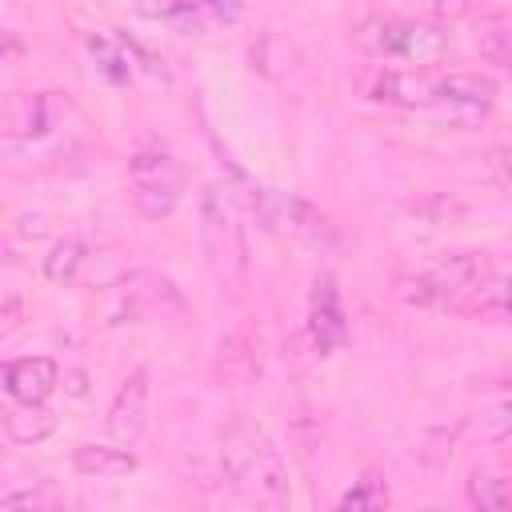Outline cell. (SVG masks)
Returning a JSON list of instances; mask_svg holds the SVG:
<instances>
[{"instance_id": "cell-1", "label": "cell", "mask_w": 512, "mask_h": 512, "mask_svg": "<svg viewBox=\"0 0 512 512\" xmlns=\"http://www.w3.org/2000/svg\"><path fill=\"white\" fill-rule=\"evenodd\" d=\"M220 468H224V480L244 496H256L268 504L288 500L284 456H280L276 440L268 436V428L244 412H236L220 428Z\"/></svg>"}, {"instance_id": "cell-2", "label": "cell", "mask_w": 512, "mask_h": 512, "mask_svg": "<svg viewBox=\"0 0 512 512\" xmlns=\"http://www.w3.org/2000/svg\"><path fill=\"white\" fill-rule=\"evenodd\" d=\"M200 248L220 292L240 296L248 280V244H244L240 208L224 184H208L200 196Z\"/></svg>"}, {"instance_id": "cell-3", "label": "cell", "mask_w": 512, "mask_h": 512, "mask_svg": "<svg viewBox=\"0 0 512 512\" xmlns=\"http://www.w3.org/2000/svg\"><path fill=\"white\" fill-rule=\"evenodd\" d=\"M356 48L376 60L432 64L452 48V32L448 24L424 16H368L356 28Z\"/></svg>"}, {"instance_id": "cell-4", "label": "cell", "mask_w": 512, "mask_h": 512, "mask_svg": "<svg viewBox=\"0 0 512 512\" xmlns=\"http://www.w3.org/2000/svg\"><path fill=\"white\" fill-rule=\"evenodd\" d=\"M496 272L492 260L484 252H452L444 260H436L432 268L416 272V276H400V300L416 304V308H452L464 312V304L472 300V292L480 288V280Z\"/></svg>"}, {"instance_id": "cell-5", "label": "cell", "mask_w": 512, "mask_h": 512, "mask_svg": "<svg viewBox=\"0 0 512 512\" xmlns=\"http://www.w3.org/2000/svg\"><path fill=\"white\" fill-rule=\"evenodd\" d=\"M128 184H132V204L144 220H168L184 196V164L168 148L144 144L128 160Z\"/></svg>"}, {"instance_id": "cell-6", "label": "cell", "mask_w": 512, "mask_h": 512, "mask_svg": "<svg viewBox=\"0 0 512 512\" xmlns=\"http://www.w3.org/2000/svg\"><path fill=\"white\" fill-rule=\"evenodd\" d=\"M240 200L276 236H292V240H308V244H332L336 240V228L328 224V216L316 204H308L304 196L264 188V184H244Z\"/></svg>"}, {"instance_id": "cell-7", "label": "cell", "mask_w": 512, "mask_h": 512, "mask_svg": "<svg viewBox=\"0 0 512 512\" xmlns=\"http://www.w3.org/2000/svg\"><path fill=\"white\" fill-rule=\"evenodd\" d=\"M184 292L156 268H132L108 288V320H140V316H180Z\"/></svg>"}, {"instance_id": "cell-8", "label": "cell", "mask_w": 512, "mask_h": 512, "mask_svg": "<svg viewBox=\"0 0 512 512\" xmlns=\"http://www.w3.org/2000/svg\"><path fill=\"white\" fill-rule=\"evenodd\" d=\"M432 108L448 124H480L496 108V80L480 72H448L436 76V96Z\"/></svg>"}, {"instance_id": "cell-9", "label": "cell", "mask_w": 512, "mask_h": 512, "mask_svg": "<svg viewBox=\"0 0 512 512\" xmlns=\"http://www.w3.org/2000/svg\"><path fill=\"white\" fill-rule=\"evenodd\" d=\"M360 92L376 104H392V108H432L436 96V76L420 72V68H368L360 76Z\"/></svg>"}, {"instance_id": "cell-10", "label": "cell", "mask_w": 512, "mask_h": 512, "mask_svg": "<svg viewBox=\"0 0 512 512\" xmlns=\"http://www.w3.org/2000/svg\"><path fill=\"white\" fill-rule=\"evenodd\" d=\"M148 380H152V372L144 364H136L124 376V384L116 388V396L108 404V416H104V428L116 444H136L140 440V432L148 424Z\"/></svg>"}, {"instance_id": "cell-11", "label": "cell", "mask_w": 512, "mask_h": 512, "mask_svg": "<svg viewBox=\"0 0 512 512\" xmlns=\"http://www.w3.org/2000/svg\"><path fill=\"white\" fill-rule=\"evenodd\" d=\"M308 336H312V348L320 356H328V352L348 344V316H344V300H340V288H336L332 276H316V284H312Z\"/></svg>"}, {"instance_id": "cell-12", "label": "cell", "mask_w": 512, "mask_h": 512, "mask_svg": "<svg viewBox=\"0 0 512 512\" xmlns=\"http://www.w3.org/2000/svg\"><path fill=\"white\" fill-rule=\"evenodd\" d=\"M0 384L12 400L20 404H40L56 392L60 384V368L52 356H20V360H8L0 368Z\"/></svg>"}, {"instance_id": "cell-13", "label": "cell", "mask_w": 512, "mask_h": 512, "mask_svg": "<svg viewBox=\"0 0 512 512\" xmlns=\"http://www.w3.org/2000/svg\"><path fill=\"white\" fill-rule=\"evenodd\" d=\"M56 120V100L52 92H40V96H28V92H8L0 96V132L8 136H40L48 132Z\"/></svg>"}, {"instance_id": "cell-14", "label": "cell", "mask_w": 512, "mask_h": 512, "mask_svg": "<svg viewBox=\"0 0 512 512\" xmlns=\"http://www.w3.org/2000/svg\"><path fill=\"white\" fill-rule=\"evenodd\" d=\"M72 464L80 476H128L136 472V456L128 452V444H76Z\"/></svg>"}, {"instance_id": "cell-15", "label": "cell", "mask_w": 512, "mask_h": 512, "mask_svg": "<svg viewBox=\"0 0 512 512\" xmlns=\"http://www.w3.org/2000/svg\"><path fill=\"white\" fill-rule=\"evenodd\" d=\"M56 432V412L40 400V404H20L4 412V436L16 440V444H40Z\"/></svg>"}, {"instance_id": "cell-16", "label": "cell", "mask_w": 512, "mask_h": 512, "mask_svg": "<svg viewBox=\"0 0 512 512\" xmlns=\"http://www.w3.org/2000/svg\"><path fill=\"white\" fill-rule=\"evenodd\" d=\"M84 264H88V244H84L80 236H64V240H56V244L48 248V256H44V276H48L52 284L68 288V284L80 280Z\"/></svg>"}, {"instance_id": "cell-17", "label": "cell", "mask_w": 512, "mask_h": 512, "mask_svg": "<svg viewBox=\"0 0 512 512\" xmlns=\"http://www.w3.org/2000/svg\"><path fill=\"white\" fill-rule=\"evenodd\" d=\"M476 44H480V56H484L488 64L508 68V60H512V24H508V16H504V12L480 16V24H476Z\"/></svg>"}, {"instance_id": "cell-18", "label": "cell", "mask_w": 512, "mask_h": 512, "mask_svg": "<svg viewBox=\"0 0 512 512\" xmlns=\"http://www.w3.org/2000/svg\"><path fill=\"white\" fill-rule=\"evenodd\" d=\"M508 312V284L500 272H488L480 280V288L472 292V300L464 304V316H480V320H500Z\"/></svg>"}, {"instance_id": "cell-19", "label": "cell", "mask_w": 512, "mask_h": 512, "mask_svg": "<svg viewBox=\"0 0 512 512\" xmlns=\"http://www.w3.org/2000/svg\"><path fill=\"white\" fill-rule=\"evenodd\" d=\"M92 56H100V72L112 84H128L132 80V52L124 48V40H108V36H88Z\"/></svg>"}, {"instance_id": "cell-20", "label": "cell", "mask_w": 512, "mask_h": 512, "mask_svg": "<svg viewBox=\"0 0 512 512\" xmlns=\"http://www.w3.org/2000/svg\"><path fill=\"white\" fill-rule=\"evenodd\" d=\"M468 504L492 508V512L508 508V480L496 476V472H472V480H468Z\"/></svg>"}, {"instance_id": "cell-21", "label": "cell", "mask_w": 512, "mask_h": 512, "mask_svg": "<svg viewBox=\"0 0 512 512\" xmlns=\"http://www.w3.org/2000/svg\"><path fill=\"white\" fill-rule=\"evenodd\" d=\"M64 504L60 492L44 488V484H16V488H0V508H56Z\"/></svg>"}, {"instance_id": "cell-22", "label": "cell", "mask_w": 512, "mask_h": 512, "mask_svg": "<svg viewBox=\"0 0 512 512\" xmlns=\"http://www.w3.org/2000/svg\"><path fill=\"white\" fill-rule=\"evenodd\" d=\"M388 504V488L380 480H356L344 496H340V508H384Z\"/></svg>"}, {"instance_id": "cell-23", "label": "cell", "mask_w": 512, "mask_h": 512, "mask_svg": "<svg viewBox=\"0 0 512 512\" xmlns=\"http://www.w3.org/2000/svg\"><path fill=\"white\" fill-rule=\"evenodd\" d=\"M140 12L156 20H172V24H188L200 16L196 0H140Z\"/></svg>"}, {"instance_id": "cell-24", "label": "cell", "mask_w": 512, "mask_h": 512, "mask_svg": "<svg viewBox=\"0 0 512 512\" xmlns=\"http://www.w3.org/2000/svg\"><path fill=\"white\" fill-rule=\"evenodd\" d=\"M196 8L208 12L212 20H236L240 8H244V0H196Z\"/></svg>"}, {"instance_id": "cell-25", "label": "cell", "mask_w": 512, "mask_h": 512, "mask_svg": "<svg viewBox=\"0 0 512 512\" xmlns=\"http://www.w3.org/2000/svg\"><path fill=\"white\" fill-rule=\"evenodd\" d=\"M472 4H476V0H436V12H444V16H464V12H472Z\"/></svg>"}, {"instance_id": "cell-26", "label": "cell", "mask_w": 512, "mask_h": 512, "mask_svg": "<svg viewBox=\"0 0 512 512\" xmlns=\"http://www.w3.org/2000/svg\"><path fill=\"white\" fill-rule=\"evenodd\" d=\"M8 260H12V248H8L4 240H0V264H8Z\"/></svg>"}]
</instances>
